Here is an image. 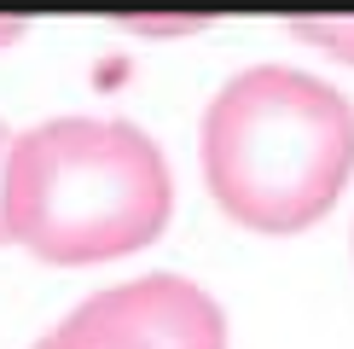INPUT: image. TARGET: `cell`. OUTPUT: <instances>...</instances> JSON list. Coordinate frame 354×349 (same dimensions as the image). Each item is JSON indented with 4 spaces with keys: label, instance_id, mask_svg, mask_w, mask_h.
<instances>
[{
    "label": "cell",
    "instance_id": "1",
    "mask_svg": "<svg viewBox=\"0 0 354 349\" xmlns=\"http://www.w3.org/2000/svg\"><path fill=\"white\" fill-rule=\"evenodd\" d=\"M203 186L239 227L302 233L354 174V105L297 64H250L203 111Z\"/></svg>",
    "mask_w": 354,
    "mask_h": 349
},
{
    "label": "cell",
    "instance_id": "2",
    "mask_svg": "<svg viewBox=\"0 0 354 349\" xmlns=\"http://www.w3.org/2000/svg\"><path fill=\"white\" fill-rule=\"evenodd\" d=\"M174 174L163 145L122 116H53L18 134L6 163V239L87 268L145 251L169 227Z\"/></svg>",
    "mask_w": 354,
    "mask_h": 349
},
{
    "label": "cell",
    "instance_id": "3",
    "mask_svg": "<svg viewBox=\"0 0 354 349\" xmlns=\"http://www.w3.org/2000/svg\"><path fill=\"white\" fill-rule=\"evenodd\" d=\"M47 349H227V314L186 274H140L76 303Z\"/></svg>",
    "mask_w": 354,
    "mask_h": 349
},
{
    "label": "cell",
    "instance_id": "4",
    "mask_svg": "<svg viewBox=\"0 0 354 349\" xmlns=\"http://www.w3.org/2000/svg\"><path fill=\"white\" fill-rule=\"evenodd\" d=\"M290 35H297L302 47H319V53L354 64V18H297Z\"/></svg>",
    "mask_w": 354,
    "mask_h": 349
},
{
    "label": "cell",
    "instance_id": "5",
    "mask_svg": "<svg viewBox=\"0 0 354 349\" xmlns=\"http://www.w3.org/2000/svg\"><path fill=\"white\" fill-rule=\"evenodd\" d=\"M122 29H134V35H198V29H209V18H122Z\"/></svg>",
    "mask_w": 354,
    "mask_h": 349
},
{
    "label": "cell",
    "instance_id": "6",
    "mask_svg": "<svg viewBox=\"0 0 354 349\" xmlns=\"http://www.w3.org/2000/svg\"><path fill=\"white\" fill-rule=\"evenodd\" d=\"M12 145L18 140H12V128L0 123V244H6V163H12Z\"/></svg>",
    "mask_w": 354,
    "mask_h": 349
},
{
    "label": "cell",
    "instance_id": "7",
    "mask_svg": "<svg viewBox=\"0 0 354 349\" xmlns=\"http://www.w3.org/2000/svg\"><path fill=\"white\" fill-rule=\"evenodd\" d=\"M24 29H29L24 18H0V47H6V41H18V35H24Z\"/></svg>",
    "mask_w": 354,
    "mask_h": 349
},
{
    "label": "cell",
    "instance_id": "8",
    "mask_svg": "<svg viewBox=\"0 0 354 349\" xmlns=\"http://www.w3.org/2000/svg\"><path fill=\"white\" fill-rule=\"evenodd\" d=\"M35 349H47V338H41V343H35Z\"/></svg>",
    "mask_w": 354,
    "mask_h": 349
}]
</instances>
